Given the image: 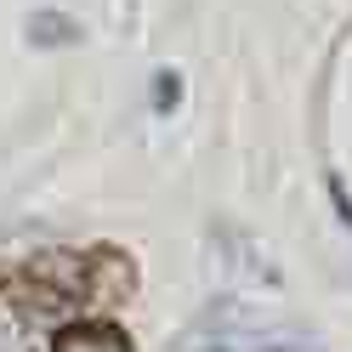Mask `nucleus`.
Masks as SVG:
<instances>
[{
  "label": "nucleus",
  "instance_id": "obj_2",
  "mask_svg": "<svg viewBox=\"0 0 352 352\" xmlns=\"http://www.w3.org/2000/svg\"><path fill=\"white\" fill-rule=\"evenodd\" d=\"M52 352H131V341H125V329H114V324H69L52 341Z\"/></svg>",
  "mask_w": 352,
  "mask_h": 352
},
{
  "label": "nucleus",
  "instance_id": "obj_4",
  "mask_svg": "<svg viewBox=\"0 0 352 352\" xmlns=\"http://www.w3.org/2000/svg\"><path fill=\"white\" fill-rule=\"evenodd\" d=\"M256 352H324L318 341H267V346H256Z\"/></svg>",
  "mask_w": 352,
  "mask_h": 352
},
{
  "label": "nucleus",
  "instance_id": "obj_5",
  "mask_svg": "<svg viewBox=\"0 0 352 352\" xmlns=\"http://www.w3.org/2000/svg\"><path fill=\"white\" fill-rule=\"evenodd\" d=\"M336 205H341V222L352 228V199H346V188H336Z\"/></svg>",
  "mask_w": 352,
  "mask_h": 352
},
{
  "label": "nucleus",
  "instance_id": "obj_3",
  "mask_svg": "<svg viewBox=\"0 0 352 352\" xmlns=\"http://www.w3.org/2000/svg\"><path fill=\"white\" fill-rule=\"evenodd\" d=\"M34 34H40V40H69L74 29H63L57 12H40V17H34Z\"/></svg>",
  "mask_w": 352,
  "mask_h": 352
},
{
  "label": "nucleus",
  "instance_id": "obj_6",
  "mask_svg": "<svg viewBox=\"0 0 352 352\" xmlns=\"http://www.w3.org/2000/svg\"><path fill=\"white\" fill-rule=\"evenodd\" d=\"M199 352H222V346H199Z\"/></svg>",
  "mask_w": 352,
  "mask_h": 352
},
{
  "label": "nucleus",
  "instance_id": "obj_1",
  "mask_svg": "<svg viewBox=\"0 0 352 352\" xmlns=\"http://www.w3.org/2000/svg\"><path fill=\"white\" fill-rule=\"evenodd\" d=\"M137 273H131V261L114 256V250H97L85 261V301H125Z\"/></svg>",
  "mask_w": 352,
  "mask_h": 352
}]
</instances>
